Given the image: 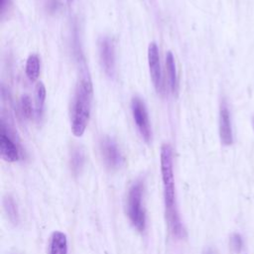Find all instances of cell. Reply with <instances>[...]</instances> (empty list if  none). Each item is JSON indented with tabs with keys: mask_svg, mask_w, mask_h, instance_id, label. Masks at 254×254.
Returning <instances> with one entry per match:
<instances>
[{
	"mask_svg": "<svg viewBox=\"0 0 254 254\" xmlns=\"http://www.w3.org/2000/svg\"><path fill=\"white\" fill-rule=\"evenodd\" d=\"M161 174L164 188V202L166 219L169 228L174 236L182 238L185 236V229L182 224L176 201L175 178L173 170V154L169 144H163L161 147Z\"/></svg>",
	"mask_w": 254,
	"mask_h": 254,
	"instance_id": "6da1fadb",
	"label": "cell"
},
{
	"mask_svg": "<svg viewBox=\"0 0 254 254\" xmlns=\"http://www.w3.org/2000/svg\"><path fill=\"white\" fill-rule=\"evenodd\" d=\"M92 83L88 77L80 79L73 97L70 110V129L75 137L83 135L90 117Z\"/></svg>",
	"mask_w": 254,
	"mask_h": 254,
	"instance_id": "7a4b0ae2",
	"label": "cell"
},
{
	"mask_svg": "<svg viewBox=\"0 0 254 254\" xmlns=\"http://www.w3.org/2000/svg\"><path fill=\"white\" fill-rule=\"evenodd\" d=\"M144 185L142 181H136L129 189L127 194V215L132 225L139 231H144L146 227V214L142 207Z\"/></svg>",
	"mask_w": 254,
	"mask_h": 254,
	"instance_id": "3957f363",
	"label": "cell"
},
{
	"mask_svg": "<svg viewBox=\"0 0 254 254\" xmlns=\"http://www.w3.org/2000/svg\"><path fill=\"white\" fill-rule=\"evenodd\" d=\"M131 111H132L134 122L137 126V129H138L141 137L147 143L150 142V140L152 139L151 125H150L146 105L140 97L135 96L132 98Z\"/></svg>",
	"mask_w": 254,
	"mask_h": 254,
	"instance_id": "277c9868",
	"label": "cell"
},
{
	"mask_svg": "<svg viewBox=\"0 0 254 254\" xmlns=\"http://www.w3.org/2000/svg\"><path fill=\"white\" fill-rule=\"evenodd\" d=\"M99 150L105 166L109 170H117L123 164V157L117 143L109 136H103L99 142Z\"/></svg>",
	"mask_w": 254,
	"mask_h": 254,
	"instance_id": "5b68a950",
	"label": "cell"
},
{
	"mask_svg": "<svg viewBox=\"0 0 254 254\" xmlns=\"http://www.w3.org/2000/svg\"><path fill=\"white\" fill-rule=\"evenodd\" d=\"M0 152L2 159L9 163L19 161L21 157L19 144L15 141V137L3 121L1 123L0 132Z\"/></svg>",
	"mask_w": 254,
	"mask_h": 254,
	"instance_id": "8992f818",
	"label": "cell"
},
{
	"mask_svg": "<svg viewBox=\"0 0 254 254\" xmlns=\"http://www.w3.org/2000/svg\"><path fill=\"white\" fill-rule=\"evenodd\" d=\"M98 53L102 68L108 76L115 72V48L113 41L108 37H102L98 41Z\"/></svg>",
	"mask_w": 254,
	"mask_h": 254,
	"instance_id": "52a82bcc",
	"label": "cell"
},
{
	"mask_svg": "<svg viewBox=\"0 0 254 254\" xmlns=\"http://www.w3.org/2000/svg\"><path fill=\"white\" fill-rule=\"evenodd\" d=\"M148 64H149V70L152 82L157 91L162 90V69H161V63H160V55L159 49L155 42L150 43L148 47Z\"/></svg>",
	"mask_w": 254,
	"mask_h": 254,
	"instance_id": "ba28073f",
	"label": "cell"
},
{
	"mask_svg": "<svg viewBox=\"0 0 254 254\" xmlns=\"http://www.w3.org/2000/svg\"><path fill=\"white\" fill-rule=\"evenodd\" d=\"M219 136L223 145H231L233 142L230 113L226 105L222 104L219 111Z\"/></svg>",
	"mask_w": 254,
	"mask_h": 254,
	"instance_id": "9c48e42d",
	"label": "cell"
},
{
	"mask_svg": "<svg viewBox=\"0 0 254 254\" xmlns=\"http://www.w3.org/2000/svg\"><path fill=\"white\" fill-rule=\"evenodd\" d=\"M49 254H67V240L64 233L55 231L52 234Z\"/></svg>",
	"mask_w": 254,
	"mask_h": 254,
	"instance_id": "30bf717a",
	"label": "cell"
},
{
	"mask_svg": "<svg viewBox=\"0 0 254 254\" xmlns=\"http://www.w3.org/2000/svg\"><path fill=\"white\" fill-rule=\"evenodd\" d=\"M166 67H167V73H168L171 90L173 93H177L178 88H179L177 68H176L175 58H174L172 52H170V51L166 55Z\"/></svg>",
	"mask_w": 254,
	"mask_h": 254,
	"instance_id": "8fae6325",
	"label": "cell"
},
{
	"mask_svg": "<svg viewBox=\"0 0 254 254\" xmlns=\"http://www.w3.org/2000/svg\"><path fill=\"white\" fill-rule=\"evenodd\" d=\"M25 71L28 78L32 81H35L40 74V59L37 55H31L27 59Z\"/></svg>",
	"mask_w": 254,
	"mask_h": 254,
	"instance_id": "7c38bea8",
	"label": "cell"
},
{
	"mask_svg": "<svg viewBox=\"0 0 254 254\" xmlns=\"http://www.w3.org/2000/svg\"><path fill=\"white\" fill-rule=\"evenodd\" d=\"M35 97H36V113L38 117H41L44 111V105H45V101H46V95H47V91H46V87L44 85V83L42 81L38 82L36 84V88H35Z\"/></svg>",
	"mask_w": 254,
	"mask_h": 254,
	"instance_id": "4fadbf2b",
	"label": "cell"
},
{
	"mask_svg": "<svg viewBox=\"0 0 254 254\" xmlns=\"http://www.w3.org/2000/svg\"><path fill=\"white\" fill-rule=\"evenodd\" d=\"M3 204H4V209L7 213V216L9 218V220L12 223L17 224L19 222V211H18L17 204H16L15 200L13 199V197L10 196V195L6 196L4 198Z\"/></svg>",
	"mask_w": 254,
	"mask_h": 254,
	"instance_id": "5bb4252c",
	"label": "cell"
},
{
	"mask_svg": "<svg viewBox=\"0 0 254 254\" xmlns=\"http://www.w3.org/2000/svg\"><path fill=\"white\" fill-rule=\"evenodd\" d=\"M84 164V153L80 148H75L70 155V169L74 175H77Z\"/></svg>",
	"mask_w": 254,
	"mask_h": 254,
	"instance_id": "9a60e30c",
	"label": "cell"
},
{
	"mask_svg": "<svg viewBox=\"0 0 254 254\" xmlns=\"http://www.w3.org/2000/svg\"><path fill=\"white\" fill-rule=\"evenodd\" d=\"M20 110L22 115L25 118H32L33 117V106L31 102V98L29 95H23L20 100Z\"/></svg>",
	"mask_w": 254,
	"mask_h": 254,
	"instance_id": "2e32d148",
	"label": "cell"
},
{
	"mask_svg": "<svg viewBox=\"0 0 254 254\" xmlns=\"http://www.w3.org/2000/svg\"><path fill=\"white\" fill-rule=\"evenodd\" d=\"M242 244H243L242 238H241V236L239 234L235 233V234H233L231 236V238H230V245L233 248V250L240 251L241 248H242Z\"/></svg>",
	"mask_w": 254,
	"mask_h": 254,
	"instance_id": "e0dca14e",
	"label": "cell"
},
{
	"mask_svg": "<svg viewBox=\"0 0 254 254\" xmlns=\"http://www.w3.org/2000/svg\"><path fill=\"white\" fill-rule=\"evenodd\" d=\"M8 3H9V0H1V3H0V7H1V13H4L6 7L8 6Z\"/></svg>",
	"mask_w": 254,
	"mask_h": 254,
	"instance_id": "ac0fdd59",
	"label": "cell"
},
{
	"mask_svg": "<svg viewBox=\"0 0 254 254\" xmlns=\"http://www.w3.org/2000/svg\"><path fill=\"white\" fill-rule=\"evenodd\" d=\"M203 254H218V253H217L216 250H214L213 248H207V249L203 252Z\"/></svg>",
	"mask_w": 254,
	"mask_h": 254,
	"instance_id": "d6986e66",
	"label": "cell"
},
{
	"mask_svg": "<svg viewBox=\"0 0 254 254\" xmlns=\"http://www.w3.org/2000/svg\"><path fill=\"white\" fill-rule=\"evenodd\" d=\"M253 127H254V118H253Z\"/></svg>",
	"mask_w": 254,
	"mask_h": 254,
	"instance_id": "ffe728a7",
	"label": "cell"
},
{
	"mask_svg": "<svg viewBox=\"0 0 254 254\" xmlns=\"http://www.w3.org/2000/svg\"><path fill=\"white\" fill-rule=\"evenodd\" d=\"M68 1H72V0H68Z\"/></svg>",
	"mask_w": 254,
	"mask_h": 254,
	"instance_id": "44dd1931",
	"label": "cell"
}]
</instances>
